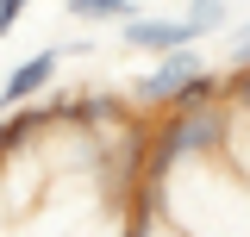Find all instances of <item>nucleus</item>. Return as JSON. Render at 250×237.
Returning a JSON list of instances; mask_svg holds the SVG:
<instances>
[{"label":"nucleus","mask_w":250,"mask_h":237,"mask_svg":"<svg viewBox=\"0 0 250 237\" xmlns=\"http://www.w3.org/2000/svg\"><path fill=\"white\" fill-rule=\"evenodd\" d=\"M200 69H207V62H200V50H194V44L163 50V57H156V69L138 81V100H144V106H175V100H182V88L200 75Z\"/></svg>","instance_id":"1"},{"label":"nucleus","mask_w":250,"mask_h":237,"mask_svg":"<svg viewBox=\"0 0 250 237\" xmlns=\"http://www.w3.org/2000/svg\"><path fill=\"white\" fill-rule=\"evenodd\" d=\"M69 50H82V44H50V50H31L6 81H0V113L6 106H19V100H31V94H44L50 81H57V69H62V57Z\"/></svg>","instance_id":"2"},{"label":"nucleus","mask_w":250,"mask_h":237,"mask_svg":"<svg viewBox=\"0 0 250 237\" xmlns=\"http://www.w3.org/2000/svg\"><path fill=\"white\" fill-rule=\"evenodd\" d=\"M125 50H150V57H163V50H182V44H200V38H207V31L194 25V19H138V13H131V19H125Z\"/></svg>","instance_id":"3"},{"label":"nucleus","mask_w":250,"mask_h":237,"mask_svg":"<svg viewBox=\"0 0 250 237\" xmlns=\"http://www.w3.org/2000/svg\"><path fill=\"white\" fill-rule=\"evenodd\" d=\"M131 13H138V6H131V0H69V19H82V25H106V19H131Z\"/></svg>","instance_id":"4"},{"label":"nucleus","mask_w":250,"mask_h":237,"mask_svg":"<svg viewBox=\"0 0 250 237\" xmlns=\"http://www.w3.org/2000/svg\"><path fill=\"white\" fill-rule=\"evenodd\" d=\"M188 19L200 31H225V0H188Z\"/></svg>","instance_id":"5"},{"label":"nucleus","mask_w":250,"mask_h":237,"mask_svg":"<svg viewBox=\"0 0 250 237\" xmlns=\"http://www.w3.org/2000/svg\"><path fill=\"white\" fill-rule=\"evenodd\" d=\"M25 6H31V0H0V38H6V31L25 19Z\"/></svg>","instance_id":"6"},{"label":"nucleus","mask_w":250,"mask_h":237,"mask_svg":"<svg viewBox=\"0 0 250 237\" xmlns=\"http://www.w3.org/2000/svg\"><path fill=\"white\" fill-rule=\"evenodd\" d=\"M225 62H231V69H244V62H250V25L238 31V38H231V50H225Z\"/></svg>","instance_id":"7"}]
</instances>
